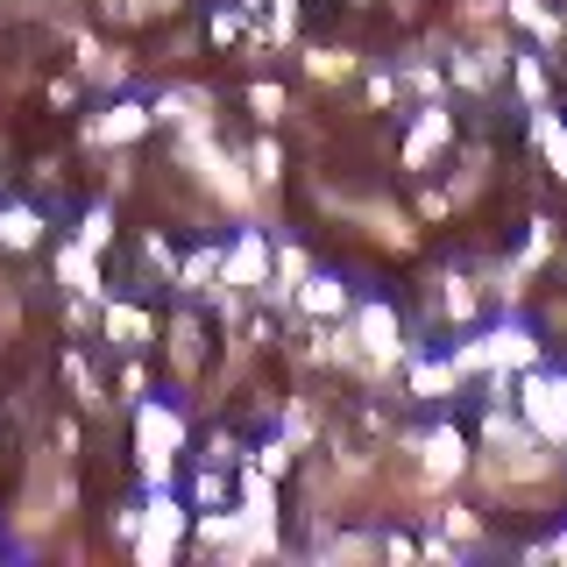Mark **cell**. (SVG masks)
<instances>
[{"mask_svg": "<svg viewBox=\"0 0 567 567\" xmlns=\"http://www.w3.org/2000/svg\"><path fill=\"white\" fill-rule=\"evenodd\" d=\"M106 235H114V220H106V213H85V227H79V241H85V248H93V256H100V248H106Z\"/></svg>", "mask_w": 567, "mask_h": 567, "instance_id": "18", "label": "cell"}, {"mask_svg": "<svg viewBox=\"0 0 567 567\" xmlns=\"http://www.w3.org/2000/svg\"><path fill=\"white\" fill-rule=\"evenodd\" d=\"M248 164H256V177H262V185H277V171H284L277 142H256V156H248Z\"/></svg>", "mask_w": 567, "mask_h": 567, "instance_id": "17", "label": "cell"}, {"mask_svg": "<svg viewBox=\"0 0 567 567\" xmlns=\"http://www.w3.org/2000/svg\"><path fill=\"white\" fill-rule=\"evenodd\" d=\"M150 106H135V100H121V106H106V114L93 121V128H85V135H93V142H135L142 128H150Z\"/></svg>", "mask_w": 567, "mask_h": 567, "instance_id": "6", "label": "cell"}, {"mask_svg": "<svg viewBox=\"0 0 567 567\" xmlns=\"http://www.w3.org/2000/svg\"><path fill=\"white\" fill-rule=\"evenodd\" d=\"M298 306H306V312H341L348 298H341V284H333V277H306V284H298Z\"/></svg>", "mask_w": 567, "mask_h": 567, "instance_id": "13", "label": "cell"}, {"mask_svg": "<svg viewBox=\"0 0 567 567\" xmlns=\"http://www.w3.org/2000/svg\"><path fill=\"white\" fill-rule=\"evenodd\" d=\"M454 383V369H412V390H425V398H433V390H447Z\"/></svg>", "mask_w": 567, "mask_h": 567, "instance_id": "20", "label": "cell"}, {"mask_svg": "<svg viewBox=\"0 0 567 567\" xmlns=\"http://www.w3.org/2000/svg\"><path fill=\"white\" fill-rule=\"evenodd\" d=\"M525 419L539 433H567V383H525Z\"/></svg>", "mask_w": 567, "mask_h": 567, "instance_id": "5", "label": "cell"}, {"mask_svg": "<svg viewBox=\"0 0 567 567\" xmlns=\"http://www.w3.org/2000/svg\"><path fill=\"white\" fill-rule=\"evenodd\" d=\"M156 121H177V128H199V121H206V93H164V100H156Z\"/></svg>", "mask_w": 567, "mask_h": 567, "instance_id": "11", "label": "cell"}, {"mask_svg": "<svg viewBox=\"0 0 567 567\" xmlns=\"http://www.w3.org/2000/svg\"><path fill=\"white\" fill-rule=\"evenodd\" d=\"M0 241H8V248H35V241H43V213H35V206H0Z\"/></svg>", "mask_w": 567, "mask_h": 567, "instance_id": "8", "label": "cell"}, {"mask_svg": "<svg viewBox=\"0 0 567 567\" xmlns=\"http://www.w3.org/2000/svg\"><path fill=\"white\" fill-rule=\"evenodd\" d=\"M177 532H185V511H177L171 496H156V504H150V525L135 532V554L150 560V567H164L177 554Z\"/></svg>", "mask_w": 567, "mask_h": 567, "instance_id": "3", "label": "cell"}, {"mask_svg": "<svg viewBox=\"0 0 567 567\" xmlns=\"http://www.w3.org/2000/svg\"><path fill=\"white\" fill-rule=\"evenodd\" d=\"M142 383H150V377H142V362L121 369V398H142Z\"/></svg>", "mask_w": 567, "mask_h": 567, "instance_id": "22", "label": "cell"}, {"mask_svg": "<svg viewBox=\"0 0 567 567\" xmlns=\"http://www.w3.org/2000/svg\"><path fill=\"white\" fill-rule=\"evenodd\" d=\"M489 362H532V341H525V333H496V348H489Z\"/></svg>", "mask_w": 567, "mask_h": 567, "instance_id": "16", "label": "cell"}, {"mask_svg": "<svg viewBox=\"0 0 567 567\" xmlns=\"http://www.w3.org/2000/svg\"><path fill=\"white\" fill-rule=\"evenodd\" d=\"M454 468H461V440L454 433H433V440H425V475H433V483H447Z\"/></svg>", "mask_w": 567, "mask_h": 567, "instance_id": "12", "label": "cell"}, {"mask_svg": "<svg viewBox=\"0 0 567 567\" xmlns=\"http://www.w3.org/2000/svg\"><path fill=\"white\" fill-rule=\"evenodd\" d=\"M220 284L227 291H262L270 284V248H262V235H241L235 248L220 256Z\"/></svg>", "mask_w": 567, "mask_h": 567, "instance_id": "2", "label": "cell"}, {"mask_svg": "<svg viewBox=\"0 0 567 567\" xmlns=\"http://www.w3.org/2000/svg\"><path fill=\"white\" fill-rule=\"evenodd\" d=\"M354 341H362V362H390V354H398V312L390 306H362L354 312Z\"/></svg>", "mask_w": 567, "mask_h": 567, "instance_id": "4", "label": "cell"}, {"mask_svg": "<svg viewBox=\"0 0 567 567\" xmlns=\"http://www.w3.org/2000/svg\"><path fill=\"white\" fill-rule=\"evenodd\" d=\"M235 35H241V14H235V8L213 14V43H235Z\"/></svg>", "mask_w": 567, "mask_h": 567, "instance_id": "21", "label": "cell"}, {"mask_svg": "<svg viewBox=\"0 0 567 567\" xmlns=\"http://www.w3.org/2000/svg\"><path fill=\"white\" fill-rule=\"evenodd\" d=\"M177 440H185L177 412H164V404H142L135 412V447H142V475H150V483H171V447Z\"/></svg>", "mask_w": 567, "mask_h": 567, "instance_id": "1", "label": "cell"}, {"mask_svg": "<svg viewBox=\"0 0 567 567\" xmlns=\"http://www.w3.org/2000/svg\"><path fill=\"white\" fill-rule=\"evenodd\" d=\"M58 277L71 284V291H79V298H100V270H93V248H64V256H58Z\"/></svg>", "mask_w": 567, "mask_h": 567, "instance_id": "9", "label": "cell"}, {"mask_svg": "<svg viewBox=\"0 0 567 567\" xmlns=\"http://www.w3.org/2000/svg\"><path fill=\"white\" fill-rule=\"evenodd\" d=\"M440 135H447V114H440V106H425L419 128H412V142H404V156H412V164H425V156L440 150Z\"/></svg>", "mask_w": 567, "mask_h": 567, "instance_id": "10", "label": "cell"}, {"mask_svg": "<svg viewBox=\"0 0 567 567\" xmlns=\"http://www.w3.org/2000/svg\"><path fill=\"white\" fill-rule=\"evenodd\" d=\"M213 277H220V248H199V256L177 270V291H213Z\"/></svg>", "mask_w": 567, "mask_h": 567, "instance_id": "14", "label": "cell"}, {"mask_svg": "<svg viewBox=\"0 0 567 567\" xmlns=\"http://www.w3.org/2000/svg\"><path fill=\"white\" fill-rule=\"evenodd\" d=\"M171 362L185 369V377L199 369V319H177V327H171Z\"/></svg>", "mask_w": 567, "mask_h": 567, "instance_id": "15", "label": "cell"}, {"mask_svg": "<svg viewBox=\"0 0 567 567\" xmlns=\"http://www.w3.org/2000/svg\"><path fill=\"white\" fill-rule=\"evenodd\" d=\"M106 341L135 354L142 341H150V312H135V306H106Z\"/></svg>", "mask_w": 567, "mask_h": 567, "instance_id": "7", "label": "cell"}, {"mask_svg": "<svg viewBox=\"0 0 567 567\" xmlns=\"http://www.w3.org/2000/svg\"><path fill=\"white\" fill-rule=\"evenodd\" d=\"M248 106H256L262 121H277V114H284V93H277V85H256V93H248Z\"/></svg>", "mask_w": 567, "mask_h": 567, "instance_id": "19", "label": "cell"}, {"mask_svg": "<svg viewBox=\"0 0 567 567\" xmlns=\"http://www.w3.org/2000/svg\"><path fill=\"white\" fill-rule=\"evenodd\" d=\"M546 142H554V164H560V177H567V135L554 128V135H546Z\"/></svg>", "mask_w": 567, "mask_h": 567, "instance_id": "23", "label": "cell"}]
</instances>
